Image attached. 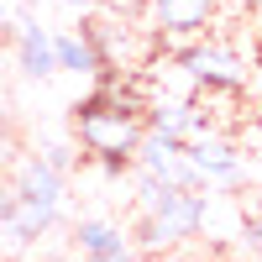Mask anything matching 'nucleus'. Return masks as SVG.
Instances as JSON below:
<instances>
[{
    "label": "nucleus",
    "mask_w": 262,
    "mask_h": 262,
    "mask_svg": "<svg viewBox=\"0 0 262 262\" xmlns=\"http://www.w3.org/2000/svg\"><path fill=\"white\" fill-rule=\"evenodd\" d=\"M142 131H147V121L121 111V100L105 105V95H95V100L79 105V142H84V152H95L111 173H121L131 158H137Z\"/></svg>",
    "instance_id": "obj_1"
},
{
    "label": "nucleus",
    "mask_w": 262,
    "mask_h": 262,
    "mask_svg": "<svg viewBox=\"0 0 262 262\" xmlns=\"http://www.w3.org/2000/svg\"><path fill=\"white\" fill-rule=\"evenodd\" d=\"M205 215H210V194L205 189H168V200L142 215L131 252H179L189 236H200Z\"/></svg>",
    "instance_id": "obj_2"
},
{
    "label": "nucleus",
    "mask_w": 262,
    "mask_h": 262,
    "mask_svg": "<svg viewBox=\"0 0 262 262\" xmlns=\"http://www.w3.org/2000/svg\"><path fill=\"white\" fill-rule=\"evenodd\" d=\"M137 163H142V173H158V179L173 184V189H205L200 173L189 168L184 142L168 137V131H152V126L142 131V142H137Z\"/></svg>",
    "instance_id": "obj_3"
},
{
    "label": "nucleus",
    "mask_w": 262,
    "mask_h": 262,
    "mask_svg": "<svg viewBox=\"0 0 262 262\" xmlns=\"http://www.w3.org/2000/svg\"><path fill=\"white\" fill-rule=\"evenodd\" d=\"M184 152H189V168L200 173L205 189H210V184H236V179H242V152H236L231 142H221V137L194 131V137L184 142Z\"/></svg>",
    "instance_id": "obj_4"
},
{
    "label": "nucleus",
    "mask_w": 262,
    "mask_h": 262,
    "mask_svg": "<svg viewBox=\"0 0 262 262\" xmlns=\"http://www.w3.org/2000/svg\"><path fill=\"white\" fill-rule=\"evenodd\" d=\"M16 69H21V79H53V74H58L53 27H42L37 16L16 21Z\"/></svg>",
    "instance_id": "obj_5"
},
{
    "label": "nucleus",
    "mask_w": 262,
    "mask_h": 262,
    "mask_svg": "<svg viewBox=\"0 0 262 262\" xmlns=\"http://www.w3.org/2000/svg\"><path fill=\"white\" fill-rule=\"evenodd\" d=\"M11 189L21 194V200H32V205H53V210H63V189H69V173H58V168L37 152V158H21V163H16Z\"/></svg>",
    "instance_id": "obj_6"
},
{
    "label": "nucleus",
    "mask_w": 262,
    "mask_h": 262,
    "mask_svg": "<svg viewBox=\"0 0 262 262\" xmlns=\"http://www.w3.org/2000/svg\"><path fill=\"white\" fill-rule=\"evenodd\" d=\"M184 69H189V79H200V84H221V90L247 84V63L236 58L231 48H215V42L189 48V53H184Z\"/></svg>",
    "instance_id": "obj_7"
},
{
    "label": "nucleus",
    "mask_w": 262,
    "mask_h": 262,
    "mask_svg": "<svg viewBox=\"0 0 262 262\" xmlns=\"http://www.w3.org/2000/svg\"><path fill=\"white\" fill-rule=\"evenodd\" d=\"M147 11L168 37H200L215 16V0H147Z\"/></svg>",
    "instance_id": "obj_8"
},
{
    "label": "nucleus",
    "mask_w": 262,
    "mask_h": 262,
    "mask_svg": "<svg viewBox=\"0 0 262 262\" xmlns=\"http://www.w3.org/2000/svg\"><path fill=\"white\" fill-rule=\"evenodd\" d=\"M53 53H58V69H69V74H84V79L105 74V58L90 32H53Z\"/></svg>",
    "instance_id": "obj_9"
},
{
    "label": "nucleus",
    "mask_w": 262,
    "mask_h": 262,
    "mask_svg": "<svg viewBox=\"0 0 262 262\" xmlns=\"http://www.w3.org/2000/svg\"><path fill=\"white\" fill-rule=\"evenodd\" d=\"M74 247H79V252H95V257L131 252L126 231H121V226H111V221H100V215H84V221L74 226Z\"/></svg>",
    "instance_id": "obj_10"
},
{
    "label": "nucleus",
    "mask_w": 262,
    "mask_h": 262,
    "mask_svg": "<svg viewBox=\"0 0 262 262\" xmlns=\"http://www.w3.org/2000/svg\"><path fill=\"white\" fill-rule=\"evenodd\" d=\"M147 126H152V131H168V137H179V142H189L194 131H200V116H194V105L168 100V105H152Z\"/></svg>",
    "instance_id": "obj_11"
},
{
    "label": "nucleus",
    "mask_w": 262,
    "mask_h": 262,
    "mask_svg": "<svg viewBox=\"0 0 262 262\" xmlns=\"http://www.w3.org/2000/svg\"><path fill=\"white\" fill-rule=\"evenodd\" d=\"M242 242H247V252H252V257H262V215H252V221H247Z\"/></svg>",
    "instance_id": "obj_12"
},
{
    "label": "nucleus",
    "mask_w": 262,
    "mask_h": 262,
    "mask_svg": "<svg viewBox=\"0 0 262 262\" xmlns=\"http://www.w3.org/2000/svg\"><path fill=\"white\" fill-rule=\"evenodd\" d=\"M42 158H48V163H53L58 173H69V163H74V147H63V142H53L48 152H42Z\"/></svg>",
    "instance_id": "obj_13"
},
{
    "label": "nucleus",
    "mask_w": 262,
    "mask_h": 262,
    "mask_svg": "<svg viewBox=\"0 0 262 262\" xmlns=\"http://www.w3.org/2000/svg\"><path fill=\"white\" fill-rule=\"evenodd\" d=\"M95 6H100V11H116V16H126V11H137L142 0H95Z\"/></svg>",
    "instance_id": "obj_14"
},
{
    "label": "nucleus",
    "mask_w": 262,
    "mask_h": 262,
    "mask_svg": "<svg viewBox=\"0 0 262 262\" xmlns=\"http://www.w3.org/2000/svg\"><path fill=\"white\" fill-rule=\"evenodd\" d=\"M137 252H111V257H95V252H79V262H131Z\"/></svg>",
    "instance_id": "obj_15"
},
{
    "label": "nucleus",
    "mask_w": 262,
    "mask_h": 262,
    "mask_svg": "<svg viewBox=\"0 0 262 262\" xmlns=\"http://www.w3.org/2000/svg\"><path fill=\"white\" fill-rule=\"evenodd\" d=\"M11 158V137H6V121H0V163Z\"/></svg>",
    "instance_id": "obj_16"
},
{
    "label": "nucleus",
    "mask_w": 262,
    "mask_h": 262,
    "mask_svg": "<svg viewBox=\"0 0 262 262\" xmlns=\"http://www.w3.org/2000/svg\"><path fill=\"white\" fill-rule=\"evenodd\" d=\"M58 6H69V11H95V0H58Z\"/></svg>",
    "instance_id": "obj_17"
},
{
    "label": "nucleus",
    "mask_w": 262,
    "mask_h": 262,
    "mask_svg": "<svg viewBox=\"0 0 262 262\" xmlns=\"http://www.w3.org/2000/svg\"><path fill=\"white\" fill-rule=\"evenodd\" d=\"M158 262H189V257H179V252H163V257H158Z\"/></svg>",
    "instance_id": "obj_18"
},
{
    "label": "nucleus",
    "mask_w": 262,
    "mask_h": 262,
    "mask_svg": "<svg viewBox=\"0 0 262 262\" xmlns=\"http://www.w3.org/2000/svg\"><path fill=\"white\" fill-rule=\"evenodd\" d=\"M6 21H11V6H6V0H0V27H6Z\"/></svg>",
    "instance_id": "obj_19"
},
{
    "label": "nucleus",
    "mask_w": 262,
    "mask_h": 262,
    "mask_svg": "<svg viewBox=\"0 0 262 262\" xmlns=\"http://www.w3.org/2000/svg\"><path fill=\"white\" fill-rule=\"evenodd\" d=\"M247 6H262V0H247Z\"/></svg>",
    "instance_id": "obj_20"
}]
</instances>
